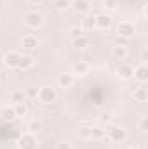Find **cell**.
Returning a JSON list of instances; mask_svg holds the SVG:
<instances>
[{
	"label": "cell",
	"instance_id": "1",
	"mask_svg": "<svg viewBox=\"0 0 148 149\" xmlns=\"http://www.w3.org/2000/svg\"><path fill=\"white\" fill-rule=\"evenodd\" d=\"M37 99H38L40 104H44V106H51V104L56 102V99H58V92H56L52 87H42V88H38Z\"/></svg>",
	"mask_w": 148,
	"mask_h": 149
},
{
	"label": "cell",
	"instance_id": "2",
	"mask_svg": "<svg viewBox=\"0 0 148 149\" xmlns=\"http://www.w3.org/2000/svg\"><path fill=\"white\" fill-rule=\"evenodd\" d=\"M106 137L110 142H115V144H120L127 139V130L124 127H111L106 130Z\"/></svg>",
	"mask_w": 148,
	"mask_h": 149
},
{
	"label": "cell",
	"instance_id": "3",
	"mask_svg": "<svg viewBox=\"0 0 148 149\" xmlns=\"http://www.w3.org/2000/svg\"><path fill=\"white\" fill-rule=\"evenodd\" d=\"M23 19H25V24L28 26V28H40L42 24H44V16L37 12V10H30V12H26L25 16H23Z\"/></svg>",
	"mask_w": 148,
	"mask_h": 149
},
{
	"label": "cell",
	"instance_id": "4",
	"mask_svg": "<svg viewBox=\"0 0 148 149\" xmlns=\"http://www.w3.org/2000/svg\"><path fill=\"white\" fill-rule=\"evenodd\" d=\"M37 137H35V134H30V132H26V134H23L19 139H18V148L19 149H37Z\"/></svg>",
	"mask_w": 148,
	"mask_h": 149
},
{
	"label": "cell",
	"instance_id": "5",
	"mask_svg": "<svg viewBox=\"0 0 148 149\" xmlns=\"http://www.w3.org/2000/svg\"><path fill=\"white\" fill-rule=\"evenodd\" d=\"M134 33H136V28H134L132 23H129V21H122V23H118V26H117V35H118V38H125V40H129Z\"/></svg>",
	"mask_w": 148,
	"mask_h": 149
},
{
	"label": "cell",
	"instance_id": "6",
	"mask_svg": "<svg viewBox=\"0 0 148 149\" xmlns=\"http://www.w3.org/2000/svg\"><path fill=\"white\" fill-rule=\"evenodd\" d=\"M19 59H21V54L16 52V50H9L5 56H4V64L7 68H12V70H18V64H19Z\"/></svg>",
	"mask_w": 148,
	"mask_h": 149
},
{
	"label": "cell",
	"instance_id": "7",
	"mask_svg": "<svg viewBox=\"0 0 148 149\" xmlns=\"http://www.w3.org/2000/svg\"><path fill=\"white\" fill-rule=\"evenodd\" d=\"M111 24H113V19H111L110 14H98L96 16V28L99 30H110Z\"/></svg>",
	"mask_w": 148,
	"mask_h": 149
},
{
	"label": "cell",
	"instance_id": "8",
	"mask_svg": "<svg viewBox=\"0 0 148 149\" xmlns=\"http://www.w3.org/2000/svg\"><path fill=\"white\" fill-rule=\"evenodd\" d=\"M132 76L140 81V83H147L148 81V68L145 63H141V64H138L136 68H134V71H132Z\"/></svg>",
	"mask_w": 148,
	"mask_h": 149
},
{
	"label": "cell",
	"instance_id": "9",
	"mask_svg": "<svg viewBox=\"0 0 148 149\" xmlns=\"http://www.w3.org/2000/svg\"><path fill=\"white\" fill-rule=\"evenodd\" d=\"M89 73V64L85 61H75L72 64V74H78V76H85Z\"/></svg>",
	"mask_w": 148,
	"mask_h": 149
},
{
	"label": "cell",
	"instance_id": "10",
	"mask_svg": "<svg viewBox=\"0 0 148 149\" xmlns=\"http://www.w3.org/2000/svg\"><path fill=\"white\" fill-rule=\"evenodd\" d=\"M73 83H75V74L72 73H63L58 76V85L61 88H70V87H73Z\"/></svg>",
	"mask_w": 148,
	"mask_h": 149
},
{
	"label": "cell",
	"instance_id": "11",
	"mask_svg": "<svg viewBox=\"0 0 148 149\" xmlns=\"http://www.w3.org/2000/svg\"><path fill=\"white\" fill-rule=\"evenodd\" d=\"M33 64H35V59H33V56H30V54H23V56H21V59H19L18 70H23V71H26V70H32V68H33Z\"/></svg>",
	"mask_w": 148,
	"mask_h": 149
},
{
	"label": "cell",
	"instance_id": "12",
	"mask_svg": "<svg viewBox=\"0 0 148 149\" xmlns=\"http://www.w3.org/2000/svg\"><path fill=\"white\" fill-rule=\"evenodd\" d=\"M21 45L26 50H35L38 47V38L33 37V35H25V37L21 38Z\"/></svg>",
	"mask_w": 148,
	"mask_h": 149
},
{
	"label": "cell",
	"instance_id": "13",
	"mask_svg": "<svg viewBox=\"0 0 148 149\" xmlns=\"http://www.w3.org/2000/svg\"><path fill=\"white\" fill-rule=\"evenodd\" d=\"M132 71H134V68L131 64H120L118 70H117V74H118L120 80H131L132 78Z\"/></svg>",
	"mask_w": 148,
	"mask_h": 149
},
{
	"label": "cell",
	"instance_id": "14",
	"mask_svg": "<svg viewBox=\"0 0 148 149\" xmlns=\"http://www.w3.org/2000/svg\"><path fill=\"white\" fill-rule=\"evenodd\" d=\"M73 9L77 10V12H82V14H85V12H89L91 10V0H75L73 3Z\"/></svg>",
	"mask_w": 148,
	"mask_h": 149
},
{
	"label": "cell",
	"instance_id": "15",
	"mask_svg": "<svg viewBox=\"0 0 148 149\" xmlns=\"http://www.w3.org/2000/svg\"><path fill=\"white\" fill-rule=\"evenodd\" d=\"M111 56L115 57V59H118V61H124L125 57H127V47L125 45H115L113 49H111Z\"/></svg>",
	"mask_w": 148,
	"mask_h": 149
},
{
	"label": "cell",
	"instance_id": "16",
	"mask_svg": "<svg viewBox=\"0 0 148 149\" xmlns=\"http://www.w3.org/2000/svg\"><path fill=\"white\" fill-rule=\"evenodd\" d=\"M82 30H87V31H92V30H96V16H92V14H87V16L82 19Z\"/></svg>",
	"mask_w": 148,
	"mask_h": 149
},
{
	"label": "cell",
	"instance_id": "17",
	"mask_svg": "<svg viewBox=\"0 0 148 149\" xmlns=\"http://www.w3.org/2000/svg\"><path fill=\"white\" fill-rule=\"evenodd\" d=\"M106 137V130H103L101 127H91V137L89 141H101Z\"/></svg>",
	"mask_w": 148,
	"mask_h": 149
},
{
	"label": "cell",
	"instance_id": "18",
	"mask_svg": "<svg viewBox=\"0 0 148 149\" xmlns=\"http://www.w3.org/2000/svg\"><path fill=\"white\" fill-rule=\"evenodd\" d=\"M14 106V113H16V118H25L28 114V104L23 101V102H16L12 104Z\"/></svg>",
	"mask_w": 148,
	"mask_h": 149
},
{
	"label": "cell",
	"instance_id": "19",
	"mask_svg": "<svg viewBox=\"0 0 148 149\" xmlns=\"http://www.w3.org/2000/svg\"><path fill=\"white\" fill-rule=\"evenodd\" d=\"M132 97H134V101H136V102H147L148 90L145 88V87H140V88H136V90L132 92Z\"/></svg>",
	"mask_w": 148,
	"mask_h": 149
},
{
	"label": "cell",
	"instance_id": "20",
	"mask_svg": "<svg viewBox=\"0 0 148 149\" xmlns=\"http://www.w3.org/2000/svg\"><path fill=\"white\" fill-rule=\"evenodd\" d=\"M89 45H91V40L85 35H82V37H78V38H73V47H77V49H87Z\"/></svg>",
	"mask_w": 148,
	"mask_h": 149
},
{
	"label": "cell",
	"instance_id": "21",
	"mask_svg": "<svg viewBox=\"0 0 148 149\" xmlns=\"http://www.w3.org/2000/svg\"><path fill=\"white\" fill-rule=\"evenodd\" d=\"M2 118H4L5 121H12V120H16L14 106H5V108L2 109Z\"/></svg>",
	"mask_w": 148,
	"mask_h": 149
},
{
	"label": "cell",
	"instance_id": "22",
	"mask_svg": "<svg viewBox=\"0 0 148 149\" xmlns=\"http://www.w3.org/2000/svg\"><path fill=\"white\" fill-rule=\"evenodd\" d=\"M26 130H28L30 134H37L38 130H42V121H40V120H32V121H28Z\"/></svg>",
	"mask_w": 148,
	"mask_h": 149
},
{
	"label": "cell",
	"instance_id": "23",
	"mask_svg": "<svg viewBox=\"0 0 148 149\" xmlns=\"http://www.w3.org/2000/svg\"><path fill=\"white\" fill-rule=\"evenodd\" d=\"M70 5H72L70 0H54V7H56V10H59V12H65Z\"/></svg>",
	"mask_w": 148,
	"mask_h": 149
},
{
	"label": "cell",
	"instance_id": "24",
	"mask_svg": "<svg viewBox=\"0 0 148 149\" xmlns=\"http://www.w3.org/2000/svg\"><path fill=\"white\" fill-rule=\"evenodd\" d=\"M25 101V94L21 92V90H14L12 94H11V102H23Z\"/></svg>",
	"mask_w": 148,
	"mask_h": 149
},
{
	"label": "cell",
	"instance_id": "25",
	"mask_svg": "<svg viewBox=\"0 0 148 149\" xmlns=\"http://www.w3.org/2000/svg\"><path fill=\"white\" fill-rule=\"evenodd\" d=\"M78 137L82 141H89V137H91V127H80L78 128Z\"/></svg>",
	"mask_w": 148,
	"mask_h": 149
},
{
	"label": "cell",
	"instance_id": "26",
	"mask_svg": "<svg viewBox=\"0 0 148 149\" xmlns=\"http://www.w3.org/2000/svg\"><path fill=\"white\" fill-rule=\"evenodd\" d=\"M103 7H105L106 10H115V9L118 7V0H105V2H103Z\"/></svg>",
	"mask_w": 148,
	"mask_h": 149
},
{
	"label": "cell",
	"instance_id": "27",
	"mask_svg": "<svg viewBox=\"0 0 148 149\" xmlns=\"http://www.w3.org/2000/svg\"><path fill=\"white\" fill-rule=\"evenodd\" d=\"M25 95H26L28 99H37L38 88H37V87H28V88H26V92H25Z\"/></svg>",
	"mask_w": 148,
	"mask_h": 149
},
{
	"label": "cell",
	"instance_id": "28",
	"mask_svg": "<svg viewBox=\"0 0 148 149\" xmlns=\"http://www.w3.org/2000/svg\"><path fill=\"white\" fill-rule=\"evenodd\" d=\"M138 127H140V132L147 134V130H148V120H147V116H141V118H140Z\"/></svg>",
	"mask_w": 148,
	"mask_h": 149
},
{
	"label": "cell",
	"instance_id": "29",
	"mask_svg": "<svg viewBox=\"0 0 148 149\" xmlns=\"http://www.w3.org/2000/svg\"><path fill=\"white\" fill-rule=\"evenodd\" d=\"M82 35H84V30H82V28H77V26H75V28L70 30V37H72V40H73V38L82 37Z\"/></svg>",
	"mask_w": 148,
	"mask_h": 149
},
{
	"label": "cell",
	"instance_id": "30",
	"mask_svg": "<svg viewBox=\"0 0 148 149\" xmlns=\"http://www.w3.org/2000/svg\"><path fill=\"white\" fill-rule=\"evenodd\" d=\"M56 149H72V144H68V142H61V144H58V148Z\"/></svg>",
	"mask_w": 148,
	"mask_h": 149
},
{
	"label": "cell",
	"instance_id": "31",
	"mask_svg": "<svg viewBox=\"0 0 148 149\" xmlns=\"http://www.w3.org/2000/svg\"><path fill=\"white\" fill-rule=\"evenodd\" d=\"M147 59H148V52H147V49H143V50H141V63L147 64Z\"/></svg>",
	"mask_w": 148,
	"mask_h": 149
},
{
	"label": "cell",
	"instance_id": "32",
	"mask_svg": "<svg viewBox=\"0 0 148 149\" xmlns=\"http://www.w3.org/2000/svg\"><path fill=\"white\" fill-rule=\"evenodd\" d=\"M42 2H44V0H28V3H30V5H40Z\"/></svg>",
	"mask_w": 148,
	"mask_h": 149
},
{
	"label": "cell",
	"instance_id": "33",
	"mask_svg": "<svg viewBox=\"0 0 148 149\" xmlns=\"http://www.w3.org/2000/svg\"><path fill=\"white\" fill-rule=\"evenodd\" d=\"M127 149H141V148H138V146H129Z\"/></svg>",
	"mask_w": 148,
	"mask_h": 149
},
{
	"label": "cell",
	"instance_id": "34",
	"mask_svg": "<svg viewBox=\"0 0 148 149\" xmlns=\"http://www.w3.org/2000/svg\"><path fill=\"white\" fill-rule=\"evenodd\" d=\"M2 2H5V0H0V3H2Z\"/></svg>",
	"mask_w": 148,
	"mask_h": 149
},
{
	"label": "cell",
	"instance_id": "35",
	"mask_svg": "<svg viewBox=\"0 0 148 149\" xmlns=\"http://www.w3.org/2000/svg\"><path fill=\"white\" fill-rule=\"evenodd\" d=\"M0 26H2V23H0Z\"/></svg>",
	"mask_w": 148,
	"mask_h": 149
}]
</instances>
